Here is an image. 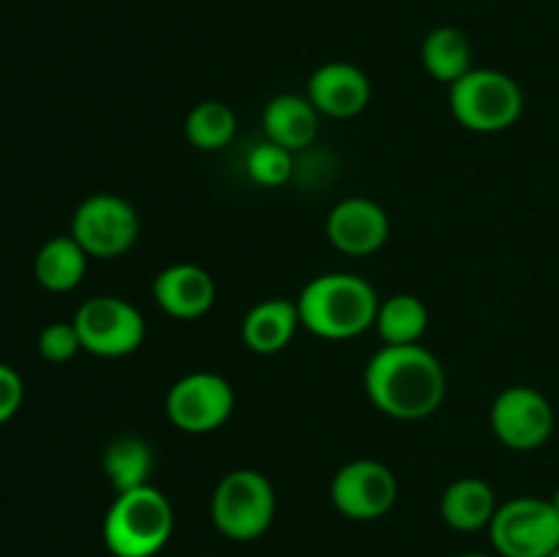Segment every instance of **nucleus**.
<instances>
[{
    "instance_id": "obj_2",
    "label": "nucleus",
    "mask_w": 559,
    "mask_h": 557,
    "mask_svg": "<svg viewBox=\"0 0 559 557\" xmlns=\"http://www.w3.org/2000/svg\"><path fill=\"white\" fill-rule=\"evenodd\" d=\"M300 325L320 339L344 342L369 331L377 320L380 298L369 278L358 273H320L295 298Z\"/></svg>"
},
{
    "instance_id": "obj_20",
    "label": "nucleus",
    "mask_w": 559,
    "mask_h": 557,
    "mask_svg": "<svg viewBox=\"0 0 559 557\" xmlns=\"http://www.w3.org/2000/svg\"><path fill=\"white\" fill-rule=\"evenodd\" d=\"M104 473L115 491L140 489L151 484L153 448L136 435H120L104 448Z\"/></svg>"
},
{
    "instance_id": "obj_11",
    "label": "nucleus",
    "mask_w": 559,
    "mask_h": 557,
    "mask_svg": "<svg viewBox=\"0 0 559 557\" xmlns=\"http://www.w3.org/2000/svg\"><path fill=\"white\" fill-rule=\"evenodd\" d=\"M399 497V481L388 464L377 459H353L333 475L331 500L342 517L371 522L385 517Z\"/></svg>"
},
{
    "instance_id": "obj_18",
    "label": "nucleus",
    "mask_w": 559,
    "mask_h": 557,
    "mask_svg": "<svg viewBox=\"0 0 559 557\" xmlns=\"http://www.w3.org/2000/svg\"><path fill=\"white\" fill-rule=\"evenodd\" d=\"M87 271V251L74 240V235H58L38 249L33 273L36 282L49 293H69L80 287Z\"/></svg>"
},
{
    "instance_id": "obj_3",
    "label": "nucleus",
    "mask_w": 559,
    "mask_h": 557,
    "mask_svg": "<svg viewBox=\"0 0 559 557\" xmlns=\"http://www.w3.org/2000/svg\"><path fill=\"white\" fill-rule=\"evenodd\" d=\"M175 511L153 484L118 491L104 517V544L115 557H156L169 544Z\"/></svg>"
},
{
    "instance_id": "obj_13",
    "label": "nucleus",
    "mask_w": 559,
    "mask_h": 557,
    "mask_svg": "<svg viewBox=\"0 0 559 557\" xmlns=\"http://www.w3.org/2000/svg\"><path fill=\"white\" fill-rule=\"evenodd\" d=\"M306 96L325 118H355L369 107L371 80L364 69L347 63V60H331L309 76Z\"/></svg>"
},
{
    "instance_id": "obj_24",
    "label": "nucleus",
    "mask_w": 559,
    "mask_h": 557,
    "mask_svg": "<svg viewBox=\"0 0 559 557\" xmlns=\"http://www.w3.org/2000/svg\"><path fill=\"white\" fill-rule=\"evenodd\" d=\"M82 349V339L76 333L74 320L71 322H49L41 333H38V353L49 364H69L76 353Z\"/></svg>"
},
{
    "instance_id": "obj_12",
    "label": "nucleus",
    "mask_w": 559,
    "mask_h": 557,
    "mask_svg": "<svg viewBox=\"0 0 559 557\" xmlns=\"http://www.w3.org/2000/svg\"><path fill=\"white\" fill-rule=\"evenodd\" d=\"M325 233L342 254L369 257L385 246L391 235V218L380 202L369 197H347L331 208Z\"/></svg>"
},
{
    "instance_id": "obj_8",
    "label": "nucleus",
    "mask_w": 559,
    "mask_h": 557,
    "mask_svg": "<svg viewBox=\"0 0 559 557\" xmlns=\"http://www.w3.org/2000/svg\"><path fill=\"white\" fill-rule=\"evenodd\" d=\"M71 235L96 260L123 257L140 235V216L134 205L118 194H93L80 202L71 218Z\"/></svg>"
},
{
    "instance_id": "obj_10",
    "label": "nucleus",
    "mask_w": 559,
    "mask_h": 557,
    "mask_svg": "<svg viewBox=\"0 0 559 557\" xmlns=\"http://www.w3.org/2000/svg\"><path fill=\"white\" fill-rule=\"evenodd\" d=\"M489 424L511 451H535L555 431V407L538 388L511 386L491 404Z\"/></svg>"
},
{
    "instance_id": "obj_25",
    "label": "nucleus",
    "mask_w": 559,
    "mask_h": 557,
    "mask_svg": "<svg viewBox=\"0 0 559 557\" xmlns=\"http://www.w3.org/2000/svg\"><path fill=\"white\" fill-rule=\"evenodd\" d=\"M22 396H25L22 377L11 366L0 364V424L14 418L16 410L22 407Z\"/></svg>"
},
{
    "instance_id": "obj_23",
    "label": "nucleus",
    "mask_w": 559,
    "mask_h": 557,
    "mask_svg": "<svg viewBox=\"0 0 559 557\" xmlns=\"http://www.w3.org/2000/svg\"><path fill=\"white\" fill-rule=\"evenodd\" d=\"M293 151L276 145V142L265 140L260 145L251 147V153L246 156V173L254 183L267 186H284L289 178H293Z\"/></svg>"
},
{
    "instance_id": "obj_7",
    "label": "nucleus",
    "mask_w": 559,
    "mask_h": 557,
    "mask_svg": "<svg viewBox=\"0 0 559 557\" xmlns=\"http://www.w3.org/2000/svg\"><path fill=\"white\" fill-rule=\"evenodd\" d=\"M82 349L98 358H123L145 342V317L129 300L118 295L87 298L74 315Z\"/></svg>"
},
{
    "instance_id": "obj_1",
    "label": "nucleus",
    "mask_w": 559,
    "mask_h": 557,
    "mask_svg": "<svg viewBox=\"0 0 559 557\" xmlns=\"http://www.w3.org/2000/svg\"><path fill=\"white\" fill-rule=\"evenodd\" d=\"M366 396L388 418L424 420L440 410L448 377L420 344H382L364 371Z\"/></svg>"
},
{
    "instance_id": "obj_28",
    "label": "nucleus",
    "mask_w": 559,
    "mask_h": 557,
    "mask_svg": "<svg viewBox=\"0 0 559 557\" xmlns=\"http://www.w3.org/2000/svg\"><path fill=\"white\" fill-rule=\"evenodd\" d=\"M551 557H559V549H557V552H555V555H551Z\"/></svg>"
},
{
    "instance_id": "obj_6",
    "label": "nucleus",
    "mask_w": 559,
    "mask_h": 557,
    "mask_svg": "<svg viewBox=\"0 0 559 557\" xmlns=\"http://www.w3.org/2000/svg\"><path fill=\"white\" fill-rule=\"evenodd\" d=\"M489 538L500 557H551L559 549V511L544 497H513L497 508Z\"/></svg>"
},
{
    "instance_id": "obj_26",
    "label": "nucleus",
    "mask_w": 559,
    "mask_h": 557,
    "mask_svg": "<svg viewBox=\"0 0 559 557\" xmlns=\"http://www.w3.org/2000/svg\"><path fill=\"white\" fill-rule=\"evenodd\" d=\"M456 557H495V555H484V552H467V555H456Z\"/></svg>"
},
{
    "instance_id": "obj_15",
    "label": "nucleus",
    "mask_w": 559,
    "mask_h": 557,
    "mask_svg": "<svg viewBox=\"0 0 559 557\" xmlns=\"http://www.w3.org/2000/svg\"><path fill=\"white\" fill-rule=\"evenodd\" d=\"M320 118L322 115L317 112L309 96L282 93V96H273L262 109V129H265L267 140L295 153L314 142L317 131H320Z\"/></svg>"
},
{
    "instance_id": "obj_19",
    "label": "nucleus",
    "mask_w": 559,
    "mask_h": 557,
    "mask_svg": "<svg viewBox=\"0 0 559 557\" xmlns=\"http://www.w3.org/2000/svg\"><path fill=\"white\" fill-rule=\"evenodd\" d=\"M420 60H424V69L429 71L435 80L453 85V82L462 80L467 71H473V47H469V38L464 36L459 27L442 25L435 27V31L424 38Z\"/></svg>"
},
{
    "instance_id": "obj_16",
    "label": "nucleus",
    "mask_w": 559,
    "mask_h": 557,
    "mask_svg": "<svg viewBox=\"0 0 559 557\" xmlns=\"http://www.w3.org/2000/svg\"><path fill=\"white\" fill-rule=\"evenodd\" d=\"M300 328L298 304L289 298H267L251 306L243 317V344L257 355H276L293 342Z\"/></svg>"
},
{
    "instance_id": "obj_9",
    "label": "nucleus",
    "mask_w": 559,
    "mask_h": 557,
    "mask_svg": "<svg viewBox=\"0 0 559 557\" xmlns=\"http://www.w3.org/2000/svg\"><path fill=\"white\" fill-rule=\"evenodd\" d=\"M235 410V391L216 371H191L180 377L164 399V413L186 435L222 429Z\"/></svg>"
},
{
    "instance_id": "obj_17",
    "label": "nucleus",
    "mask_w": 559,
    "mask_h": 557,
    "mask_svg": "<svg viewBox=\"0 0 559 557\" xmlns=\"http://www.w3.org/2000/svg\"><path fill=\"white\" fill-rule=\"evenodd\" d=\"M497 508H500V502H497L491 484L484 478H475V475L448 484L440 500L442 519H445L448 528L459 530V533H478L484 528L489 530Z\"/></svg>"
},
{
    "instance_id": "obj_14",
    "label": "nucleus",
    "mask_w": 559,
    "mask_h": 557,
    "mask_svg": "<svg viewBox=\"0 0 559 557\" xmlns=\"http://www.w3.org/2000/svg\"><path fill=\"white\" fill-rule=\"evenodd\" d=\"M153 298L175 320H197L216 304V282L194 262H175L153 278Z\"/></svg>"
},
{
    "instance_id": "obj_5",
    "label": "nucleus",
    "mask_w": 559,
    "mask_h": 557,
    "mask_svg": "<svg viewBox=\"0 0 559 557\" xmlns=\"http://www.w3.org/2000/svg\"><path fill=\"white\" fill-rule=\"evenodd\" d=\"M276 517V491L260 470L238 467L224 475L211 497V519L229 541H254Z\"/></svg>"
},
{
    "instance_id": "obj_4",
    "label": "nucleus",
    "mask_w": 559,
    "mask_h": 557,
    "mask_svg": "<svg viewBox=\"0 0 559 557\" xmlns=\"http://www.w3.org/2000/svg\"><path fill=\"white\" fill-rule=\"evenodd\" d=\"M451 112L467 131L497 134L522 118L524 93L506 71L473 69L451 85Z\"/></svg>"
},
{
    "instance_id": "obj_27",
    "label": "nucleus",
    "mask_w": 559,
    "mask_h": 557,
    "mask_svg": "<svg viewBox=\"0 0 559 557\" xmlns=\"http://www.w3.org/2000/svg\"><path fill=\"white\" fill-rule=\"evenodd\" d=\"M551 502H555V508L559 511V486L555 489V495H551Z\"/></svg>"
},
{
    "instance_id": "obj_22",
    "label": "nucleus",
    "mask_w": 559,
    "mask_h": 557,
    "mask_svg": "<svg viewBox=\"0 0 559 557\" xmlns=\"http://www.w3.org/2000/svg\"><path fill=\"white\" fill-rule=\"evenodd\" d=\"M183 131L189 145H194L197 151H222V147H227L235 140L238 115H235V109L229 104L207 98V102H200L186 115Z\"/></svg>"
},
{
    "instance_id": "obj_21",
    "label": "nucleus",
    "mask_w": 559,
    "mask_h": 557,
    "mask_svg": "<svg viewBox=\"0 0 559 557\" xmlns=\"http://www.w3.org/2000/svg\"><path fill=\"white\" fill-rule=\"evenodd\" d=\"M374 328L385 344H420L429 328V309L418 295L396 293L380 300Z\"/></svg>"
}]
</instances>
